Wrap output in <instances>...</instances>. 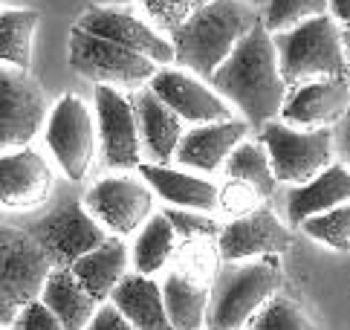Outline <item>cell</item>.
<instances>
[{
    "label": "cell",
    "mask_w": 350,
    "mask_h": 330,
    "mask_svg": "<svg viewBox=\"0 0 350 330\" xmlns=\"http://www.w3.org/2000/svg\"><path fill=\"white\" fill-rule=\"evenodd\" d=\"M165 214L174 223V232H177L180 244H200V240H206V238H220V232H223V226L215 218H208L206 212L171 206V209H165Z\"/></svg>",
    "instance_id": "cell-32"
},
{
    "label": "cell",
    "mask_w": 350,
    "mask_h": 330,
    "mask_svg": "<svg viewBox=\"0 0 350 330\" xmlns=\"http://www.w3.org/2000/svg\"><path fill=\"white\" fill-rule=\"evenodd\" d=\"M217 246L226 261H243L255 255H281V252L293 246V235L275 218L272 209H255L223 226Z\"/></svg>",
    "instance_id": "cell-15"
},
{
    "label": "cell",
    "mask_w": 350,
    "mask_h": 330,
    "mask_svg": "<svg viewBox=\"0 0 350 330\" xmlns=\"http://www.w3.org/2000/svg\"><path fill=\"white\" fill-rule=\"evenodd\" d=\"M151 90L171 105L174 110L180 113L185 122L194 125H217V122H229L232 119V105L223 99L215 87L203 84L200 79L183 67H162L154 81L148 84Z\"/></svg>",
    "instance_id": "cell-14"
},
{
    "label": "cell",
    "mask_w": 350,
    "mask_h": 330,
    "mask_svg": "<svg viewBox=\"0 0 350 330\" xmlns=\"http://www.w3.org/2000/svg\"><path fill=\"white\" fill-rule=\"evenodd\" d=\"M139 3L157 27L174 32V29H180L197 9L211 3V0H139Z\"/></svg>",
    "instance_id": "cell-33"
},
{
    "label": "cell",
    "mask_w": 350,
    "mask_h": 330,
    "mask_svg": "<svg viewBox=\"0 0 350 330\" xmlns=\"http://www.w3.org/2000/svg\"><path fill=\"white\" fill-rule=\"evenodd\" d=\"M301 229L336 252H350V203L304 220Z\"/></svg>",
    "instance_id": "cell-30"
},
{
    "label": "cell",
    "mask_w": 350,
    "mask_h": 330,
    "mask_svg": "<svg viewBox=\"0 0 350 330\" xmlns=\"http://www.w3.org/2000/svg\"><path fill=\"white\" fill-rule=\"evenodd\" d=\"M41 15L35 9H3L0 15V61L9 67H32V35Z\"/></svg>",
    "instance_id": "cell-27"
},
{
    "label": "cell",
    "mask_w": 350,
    "mask_h": 330,
    "mask_svg": "<svg viewBox=\"0 0 350 330\" xmlns=\"http://www.w3.org/2000/svg\"><path fill=\"white\" fill-rule=\"evenodd\" d=\"M226 174H229V180L252 186L264 200L275 194V183H278V177L272 171L269 151L260 139L258 142H241L234 148V154L226 162Z\"/></svg>",
    "instance_id": "cell-28"
},
{
    "label": "cell",
    "mask_w": 350,
    "mask_h": 330,
    "mask_svg": "<svg viewBox=\"0 0 350 330\" xmlns=\"http://www.w3.org/2000/svg\"><path fill=\"white\" fill-rule=\"evenodd\" d=\"M96 142H98V125L90 116L87 101L79 96H61L46 122V148L53 151L61 171L72 183H81L87 171H90V162L96 157Z\"/></svg>",
    "instance_id": "cell-10"
},
{
    "label": "cell",
    "mask_w": 350,
    "mask_h": 330,
    "mask_svg": "<svg viewBox=\"0 0 350 330\" xmlns=\"http://www.w3.org/2000/svg\"><path fill=\"white\" fill-rule=\"evenodd\" d=\"M350 107V79H324V81H307L298 84L295 93L286 99L281 119L286 125H298V128L316 131L330 128L345 119Z\"/></svg>",
    "instance_id": "cell-16"
},
{
    "label": "cell",
    "mask_w": 350,
    "mask_h": 330,
    "mask_svg": "<svg viewBox=\"0 0 350 330\" xmlns=\"http://www.w3.org/2000/svg\"><path fill=\"white\" fill-rule=\"evenodd\" d=\"M330 12L336 21H345L350 27V0H330Z\"/></svg>",
    "instance_id": "cell-38"
},
{
    "label": "cell",
    "mask_w": 350,
    "mask_h": 330,
    "mask_svg": "<svg viewBox=\"0 0 350 330\" xmlns=\"http://www.w3.org/2000/svg\"><path fill=\"white\" fill-rule=\"evenodd\" d=\"M211 87L232 107L241 110L252 128H267L284 113L286 81L281 73L278 47H275V38L267 29L264 18L237 44L226 64L215 73Z\"/></svg>",
    "instance_id": "cell-1"
},
{
    "label": "cell",
    "mask_w": 350,
    "mask_h": 330,
    "mask_svg": "<svg viewBox=\"0 0 350 330\" xmlns=\"http://www.w3.org/2000/svg\"><path fill=\"white\" fill-rule=\"evenodd\" d=\"M76 27H81L84 32H90V35L107 38V41L131 49V53H139L145 58H151V61H157L159 67L177 61L171 38H162L151 23H145L142 18H136V15H131V12H124V9L93 6V9L84 12Z\"/></svg>",
    "instance_id": "cell-13"
},
{
    "label": "cell",
    "mask_w": 350,
    "mask_h": 330,
    "mask_svg": "<svg viewBox=\"0 0 350 330\" xmlns=\"http://www.w3.org/2000/svg\"><path fill=\"white\" fill-rule=\"evenodd\" d=\"M345 203H350V171L345 165L333 162L316 180L295 186L286 194V218L293 223H304L310 218H316V214L345 206Z\"/></svg>",
    "instance_id": "cell-23"
},
{
    "label": "cell",
    "mask_w": 350,
    "mask_h": 330,
    "mask_svg": "<svg viewBox=\"0 0 350 330\" xmlns=\"http://www.w3.org/2000/svg\"><path fill=\"white\" fill-rule=\"evenodd\" d=\"M281 287L278 255L249 264H226L211 284L206 330H241L275 299Z\"/></svg>",
    "instance_id": "cell-3"
},
{
    "label": "cell",
    "mask_w": 350,
    "mask_h": 330,
    "mask_svg": "<svg viewBox=\"0 0 350 330\" xmlns=\"http://www.w3.org/2000/svg\"><path fill=\"white\" fill-rule=\"evenodd\" d=\"M55 264L27 229H0V325L12 327L23 307L41 301Z\"/></svg>",
    "instance_id": "cell-5"
},
{
    "label": "cell",
    "mask_w": 350,
    "mask_h": 330,
    "mask_svg": "<svg viewBox=\"0 0 350 330\" xmlns=\"http://www.w3.org/2000/svg\"><path fill=\"white\" fill-rule=\"evenodd\" d=\"M110 301L124 313V319L136 330H177L168 319L162 284H157L151 275L128 272L122 278V284L113 290Z\"/></svg>",
    "instance_id": "cell-22"
},
{
    "label": "cell",
    "mask_w": 350,
    "mask_h": 330,
    "mask_svg": "<svg viewBox=\"0 0 350 330\" xmlns=\"http://www.w3.org/2000/svg\"><path fill=\"white\" fill-rule=\"evenodd\" d=\"M70 270L98 304H107L113 290L122 284V278L128 275V246L116 238H107V244L87 252Z\"/></svg>",
    "instance_id": "cell-24"
},
{
    "label": "cell",
    "mask_w": 350,
    "mask_h": 330,
    "mask_svg": "<svg viewBox=\"0 0 350 330\" xmlns=\"http://www.w3.org/2000/svg\"><path fill=\"white\" fill-rule=\"evenodd\" d=\"M41 301L58 316V322L67 330H87V325L96 319L98 307H102V304L79 284V278L72 275L70 266H55L44 287Z\"/></svg>",
    "instance_id": "cell-25"
},
{
    "label": "cell",
    "mask_w": 350,
    "mask_h": 330,
    "mask_svg": "<svg viewBox=\"0 0 350 330\" xmlns=\"http://www.w3.org/2000/svg\"><path fill=\"white\" fill-rule=\"evenodd\" d=\"M246 119H229L217 125H197V128L185 131L183 142L177 148V162L194 171H220L226 168L229 157L234 154V148L243 142L249 134Z\"/></svg>",
    "instance_id": "cell-18"
},
{
    "label": "cell",
    "mask_w": 350,
    "mask_h": 330,
    "mask_svg": "<svg viewBox=\"0 0 350 330\" xmlns=\"http://www.w3.org/2000/svg\"><path fill=\"white\" fill-rule=\"evenodd\" d=\"M70 67L93 84L107 87H131L142 90L145 84L154 81V75L162 70L157 61L145 58L139 53H131L107 38H98L76 27L70 32Z\"/></svg>",
    "instance_id": "cell-7"
},
{
    "label": "cell",
    "mask_w": 350,
    "mask_h": 330,
    "mask_svg": "<svg viewBox=\"0 0 350 330\" xmlns=\"http://www.w3.org/2000/svg\"><path fill=\"white\" fill-rule=\"evenodd\" d=\"M136 171L154 188V194L168 200L177 209H194L208 214L220 206V188L215 183H208L206 177H194V174L171 168V165H154V162H142Z\"/></svg>",
    "instance_id": "cell-20"
},
{
    "label": "cell",
    "mask_w": 350,
    "mask_h": 330,
    "mask_svg": "<svg viewBox=\"0 0 350 330\" xmlns=\"http://www.w3.org/2000/svg\"><path fill=\"white\" fill-rule=\"evenodd\" d=\"M336 151H339V157L350 165V107L345 113V119L336 125Z\"/></svg>",
    "instance_id": "cell-37"
},
{
    "label": "cell",
    "mask_w": 350,
    "mask_h": 330,
    "mask_svg": "<svg viewBox=\"0 0 350 330\" xmlns=\"http://www.w3.org/2000/svg\"><path fill=\"white\" fill-rule=\"evenodd\" d=\"M327 9H330V0H267L264 23L275 35V32L301 27L304 21L327 15Z\"/></svg>",
    "instance_id": "cell-29"
},
{
    "label": "cell",
    "mask_w": 350,
    "mask_h": 330,
    "mask_svg": "<svg viewBox=\"0 0 350 330\" xmlns=\"http://www.w3.org/2000/svg\"><path fill=\"white\" fill-rule=\"evenodd\" d=\"M345 47H347V58H350V27L345 29Z\"/></svg>",
    "instance_id": "cell-39"
},
{
    "label": "cell",
    "mask_w": 350,
    "mask_h": 330,
    "mask_svg": "<svg viewBox=\"0 0 350 330\" xmlns=\"http://www.w3.org/2000/svg\"><path fill=\"white\" fill-rule=\"evenodd\" d=\"M260 23V18L243 0H211L203 9L171 32L177 64L197 79H215L237 44Z\"/></svg>",
    "instance_id": "cell-2"
},
{
    "label": "cell",
    "mask_w": 350,
    "mask_h": 330,
    "mask_svg": "<svg viewBox=\"0 0 350 330\" xmlns=\"http://www.w3.org/2000/svg\"><path fill=\"white\" fill-rule=\"evenodd\" d=\"M162 299H165L168 319L177 330H203L211 304V287L200 272L180 264L162 281Z\"/></svg>",
    "instance_id": "cell-21"
},
{
    "label": "cell",
    "mask_w": 350,
    "mask_h": 330,
    "mask_svg": "<svg viewBox=\"0 0 350 330\" xmlns=\"http://www.w3.org/2000/svg\"><path fill=\"white\" fill-rule=\"evenodd\" d=\"M249 330H319V327L307 319V313L298 307L295 301L275 296L267 307L249 322Z\"/></svg>",
    "instance_id": "cell-31"
},
{
    "label": "cell",
    "mask_w": 350,
    "mask_h": 330,
    "mask_svg": "<svg viewBox=\"0 0 350 330\" xmlns=\"http://www.w3.org/2000/svg\"><path fill=\"white\" fill-rule=\"evenodd\" d=\"M177 244H180V238L174 232V223L168 220V214L165 212L154 214L139 229V235H136V246H133L136 272L154 275L162 266H168L171 255L177 252Z\"/></svg>",
    "instance_id": "cell-26"
},
{
    "label": "cell",
    "mask_w": 350,
    "mask_h": 330,
    "mask_svg": "<svg viewBox=\"0 0 350 330\" xmlns=\"http://www.w3.org/2000/svg\"><path fill=\"white\" fill-rule=\"evenodd\" d=\"M136 116H139V136L142 151L148 154V162L168 165L177 160V148L183 142V116L171 105H165L151 87H142L133 96Z\"/></svg>",
    "instance_id": "cell-19"
},
{
    "label": "cell",
    "mask_w": 350,
    "mask_h": 330,
    "mask_svg": "<svg viewBox=\"0 0 350 330\" xmlns=\"http://www.w3.org/2000/svg\"><path fill=\"white\" fill-rule=\"evenodd\" d=\"M3 330H9V327H3Z\"/></svg>",
    "instance_id": "cell-40"
},
{
    "label": "cell",
    "mask_w": 350,
    "mask_h": 330,
    "mask_svg": "<svg viewBox=\"0 0 350 330\" xmlns=\"http://www.w3.org/2000/svg\"><path fill=\"white\" fill-rule=\"evenodd\" d=\"M46 96L27 70L0 67V145L3 154L23 151L49 122Z\"/></svg>",
    "instance_id": "cell-9"
},
{
    "label": "cell",
    "mask_w": 350,
    "mask_h": 330,
    "mask_svg": "<svg viewBox=\"0 0 350 330\" xmlns=\"http://www.w3.org/2000/svg\"><path fill=\"white\" fill-rule=\"evenodd\" d=\"M96 125L98 145L110 168L128 171L142 165V136L139 116L133 99L119 93L116 87L96 84Z\"/></svg>",
    "instance_id": "cell-11"
},
{
    "label": "cell",
    "mask_w": 350,
    "mask_h": 330,
    "mask_svg": "<svg viewBox=\"0 0 350 330\" xmlns=\"http://www.w3.org/2000/svg\"><path fill=\"white\" fill-rule=\"evenodd\" d=\"M258 200H264L252 186H246V183H237V180H229L226 183V188L220 192V206L226 209V212H232V214H249V212H255L258 206L255 203Z\"/></svg>",
    "instance_id": "cell-34"
},
{
    "label": "cell",
    "mask_w": 350,
    "mask_h": 330,
    "mask_svg": "<svg viewBox=\"0 0 350 330\" xmlns=\"http://www.w3.org/2000/svg\"><path fill=\"white\" fill-rule=\"evenodd\" d=\"M84 203L107 232L133 235L151 220L154 188L136 177H105L84 194Z\"/></svg>",
    "instance_id": "cell-12"
},
{
    "label": "cell",
    "mask_w": 350,
    "mask_h": 330,
    "mask_svg": "<svg viewBox=\"0 0 350 330\" xmlns=\"http://www.w3.org/2000/svg\"><path fill=\"white\" fill-rule=\"evenodd\" d=\"M87 330H136V327L128 319H124V313L116 307L113 301H107V304L98 307L96 319L87 325Z\"/></svg>",
    "instance_id": "cell-36"
},
{
    "label": "cell",
    "mask_w": 350,
    "mask_h": 330,
    "mask_svg": "<svg viewBox=\"0 0 350 330\" xmlns=\"http://www.w3.org/2000/svg\"><path fill=\"white\" fill-rule=\"evenodd\" d=\"M12 330H67L58 322V316L46 307L44 301H32L29 307H23L18 322L12 325Z\"/></svg>",
    "instance_id": "cell-35"
},
{
    "label": "cell",
    "mask_w": 350,
    "mask_h": 330,
    "mask_svg": "<svg viewBox=\"0 0 350 330\" xmlns=\"http://www.w3.org/2000/svg\"><path fill=\"white\" fill-rule=\"evenodd\" d=\"M53 192V171L32 148L9 151L0 160V200L6 209H35Z\"/></svg>",
    "instance_id": "cell-17"
},
{
    "label": "cell",
    "mask_w": 350,
    "mask_h": 330,
    "mask_svg": "<svg viewBox=\"0 0 350 330\" xmlns=\"http://www.w3.org/2000/svg\"><path fill=\"white\" fill-rule=\"evenodd\" d=\"M27 232L46 249L55 266H72L87 252L107 244V229L79 197H61Z\"/></svg>",
    "instance_id": "cell-8"
},
{
    "label": "cell",
    "mask_w": 350,
    "mask_h": 330,
    "mask_svg": "<svg viewBox=\"0 0 350 330\" xmlns=\"http://www.w3.org/2000/svg\"><path fill=\"white\" fill-rule=\"evenodd\" d=\"M260 142L269 151L272 171L278 177V183L304 186L333 165L336 131L333 128H316V131L293 128V125L275 119L267 128H260Z\"/></svg>",
    "instance_id": "cell-6"
},
{
    "label": "cell",
    "mask_w": 350,
    "mask_h": 330,
    "mask_svg": "<svg viewBox=\"0 0 350 330\" xmlns=\"http://www.w3.org/2000/svg\"><path fill=\"white\" fill-rule=\"evenodd\" d=\"M281 73L286 84H307L324 79H350V58L345 47V32L333 15L304 21L301 27L275 32Z\"/></svg>",
    "instance_id": "cell-4"
}]
</instances>
